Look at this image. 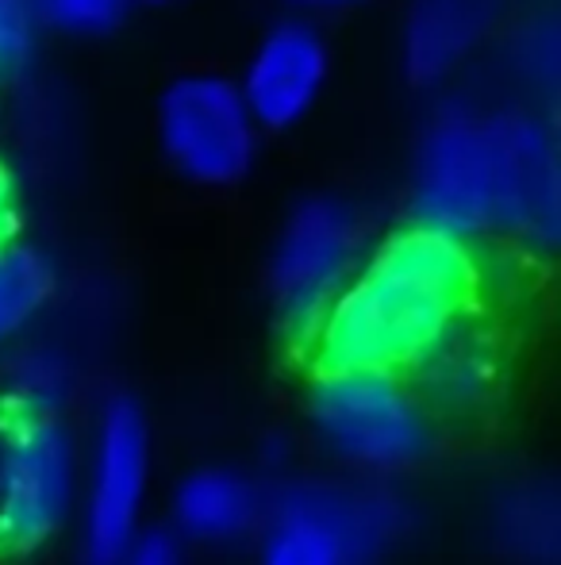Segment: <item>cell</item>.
<instances>
[{
  "label": "cell",
  "instance_id": "cell-1",
  "mask_svg": "<svg viewBox=\"0 0 561 565\" xmlns=\"http://www.w3.org/2000/svg\"><path fill=\"white\" fill-rule=\"evenodd\" d=\"M485 258L473 238L404 220L377 238L304 350L308 370H381L416 377L477 320Z\"/></svg>",
  "mask_w": 561,
  "mask_h": 565
},
{
  "label": "cell",
  "instance_id": "cell-2",
  "mask_svg": "<svg viewBox=\"0 0 561 565\" xmlns=\"http://www.w3.org/2000/svg\"><path fill=\"white\" fill-rule=\"evenodd\" d=\"M408 220L462 238L511 235L550 246L558 235V150L531 113L446 105L423 127Z\"/></svg>",
  "mask_w": 561,
  "mask_h": 565
},
{
  "label": "cell",
  "instance_id": "cell-3",
  "mask_svg": "<svg viewBox=\"0 0 561 565\" xmlns=\"http://www.w3.org/2000/svg\"><path fill=\"white\" fill-rule=\"evenodd\" d=\"M74 497V450L46 381L0 396V562L28 558L62 527Z\"/></svg>",
  "mask_w": 561,
  "mask_h": 565
},
{
  "label": "cell",
  "instance_id": "cell-4",
  "mask_svg": "<svg viewBox=\"0 0 561 565\" xmlns=\"http://www.w3.org/2000/svg\"><path fill=\"white\" fill-rule=\"evenodd\" d=\"M369 250V227L362 209L343 193H312L289 209L273 238L270 300L281 335L304 358L327 308L346 289Z\"/></svg>",
  "mask_w": 561,
  "mask_h": 565
},
{
  "label": "cell",
  "instance_id": "cell-5",
  "mask_svg": "<svg viewBox=\"0 0 561 565\" xmlns=\"http://www.w3.org/2000/svg\"><path fill=\"white\" fill-rule=\"evenodd\" d=\"M154 135L165 166L193 189L242 185L262 150V127L239 82L219 70L170 77L154 105Z\"/></svg>",
  "mask_w": 561,
  "mask_h": 565
},
{
  "label": "cell",
  "instance_id": "cell-6",
  "mask_svg": "<svg viewBox=\"0 0 561 565\" xmlns=\"http://www.w3.org/2000/svg\"><path fill=\"white\" fill-rule=\"evenodd\" d=\"M312 416L331 447L366 469H404L431 447V416L400 373L312 370Z\"/></svg>",
  "mask_w": 561,
  "mask_h": 565
},
{
  "label": "cell",
  "instance_id": "cell-7",
  "mask_svg": "<svg viewBox=\"0 0 561 565\" xmlns=\"http://www.w3.org/2000/svg\"><path fill=\"white\" fill-rule=\"evenodd\" d=\"M400 512L377 489L300 484L270 508L262 565H369L397 539Z\"/></svg>",
  "mask_w": 561,
  "mask_h": 565
},
{
  "label": "cell",
  "instance_id": "cell-8",
  "mask_svg": "<svg viewBox=\"0 0 561 565\" xmlns=\"http://www.w3.org/2000/svg\"><path fill=\"white\" fill-rule=\"evenodd\" d=\"M150 439L147 419L131 396H112L100 412L97 458L85 500L82 551L85 565H120L139 535V508L147 497Z\"/></svg>",
  "mask_w": 561,
  "mask_h": 565
},
{
  "label": "cell",
  "instance_id": "cell-9",
  "mask_svg": "<svg viewBox=\"0 0 561 565\" xmlns=\"http://www.w3.org/2000/svg\"><path fill=\"white\" fill-rule=\"evenodd\" d=\"M331 77V46L312 15H281L258 35L255 51L242 62L239 93L262 135L292 131L312 116Z\"/></svg>",
  "mask_w": 561,
  "mask_h": 565
},
{
  "label": "cell",
  "instance_id": "cell-10",
  "mask_svg": "<svg viewBox=\"0 0 561 565\" xmlns=\"http://www.w3.org/2000/svg\"><path fill=\"white\" fill-rule=\"evenodd\" d=\"M504 0H412L404 15V74L412 85L450 77L500 20Z\"/></svg>",
  "mask_w": 561,
  "mask_h": 565
},
{
  "label": "cell",
  "instance_id": "cell-11",
  "mask_svg": "<svg viewBox=\"0 0 561 565\" xmlns=\"http://www.w3.org/2000/svg\"><path fill=\"white\" fill-rule=\"evenodd\" d=\"M173 515L188 539L227 543L255 527L262 515V500L255 484L235 469H196L193 477L181 481Z\"/></svg>",
  "mask_w": 561,
  "mask_h": 565
},
{
  "label": "cell",
  "instance_id": "cell-12",
  "mask_svg": "<svg viewBox=\"0 0 561 565\" xmlns=\"http://www.w3.org/2000/svg\"><path fill=\"white\" fill-rule=\"evenodd\" d=\"M58 274L51 254L23 235L0 238V347L31 328L54 300Z\"/></svg>",
  "mask_w": 561,
  "mask_h": 565
},
{
  "label": "cell",
  "instance_id": "cell-13",
  "mask_svg": "<svg viewBox=\"0 0 561 565\" xmlns=\"http://www.w3.org/2000/svg\"><path fill=\"white\" fill-rule=\"evenodd\" d=\"M496 539L504 554L519 565H558V497L554 484H519L496 508Z\"/></svg>",
  "mask_w": 561,
  "mask_h": 565
},
{
  "label": "cell",
  "instance_id": "cell-14",
  "mask_svg": "<svg viewBox=\"0 0 561 565\" xmlns=\"http://www.w3.org/2000/svg\"><path fill=\"white\" fill-rule=\"evenodd\" d=\"M43 43V20L31 0H0V85L31 74Z\"/></svg>",
  "mask_w": 561,
  "mask_h": 565
},
{
  "label": "cell",
  "instance_id": "cell-15",
  "mask_svg": "<svg viewBox=\"0 0 561 565\" xmlns=\"http://www.w3.org/2000/svg\"><path fill=\"white\" fill-rule=\"evenodd\" d=\"M31 4H35L43 28L77 39H97L120 28L136 0H31Z\"/></svg>",
  "mask_w": 561,
  "mask_h": 565
},
{
  "label": "cell",
  "instance_id": "cell-16",
  "mask_svg": "<svg viewBox=\"0 0 561 565\" xmlns=\"http://www.w3.org/2000/svg\"><path fill=\"white\" fill-rule=\"evenodd\" d=\"M120 565H181V546L170 531H147L131 539Z\"/></svg>",
  "mask_w": 561,
  "mask_h": 565
},
{
  "label": "cell",
  "instance_id": "cell-17",
  "mask_svg": "<svg viewBox=\"0 0 561 565\" xmlns=\"http://www.w3.org/2000/svg\"><path fill=\"white\" fill-rule=\"evenodd\" d=\"M20 235V181L15 170L0 158V238Z\"/></svg>",
  "mask_w": 561,
  "mask_h": 565
},
{
  "label": "cell",
  "instance_id": "cell-18",
  "mask_svg": "<svg viewBox=\"0 0 561 565\" xmlns=\"http://www.w3.org/2000/svg\"><path fill=\"white\" fill-rule=\"evenodd\" d=\"M284 4H289L292 12H300V15H312V20H320V15L354 12V8L369 4V0H284Z\"/></svg>",
  "mask_w": 561,
  "mask_h": 565
},
{
  "label": "cell",
  "instance_id": "cell-19",
  "mask_svg": "<svg viewBox=\"0 0 561 565\" xmlns=\"http://www.w3.org/2000/svg\"><path fill=\"white\" fill-rule=\"evenodd\" d=\"M136 4H150V8H162V4H177V0H136Z\"/></svg>",
  "mask_w": 561,
  "mask_h": 565
},
{
  "label": "cell",
  "instance_id": "cell-20",
  "mask_svg": "<svg viewBox=\"0 0 561 565\" xmlns=\"http://www.w3.org/2000/svg\"><path fill=\"white\" fill-rule=\"evenodd\" d=\"M0 116H4V105H0Z\"/></svg>",
  "mask_w": 561,
  "mask_h": 565
}]
</instances>
